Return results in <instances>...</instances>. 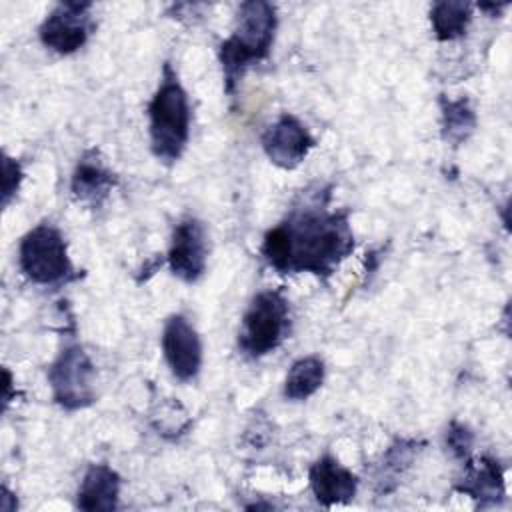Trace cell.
Listing matches in <instances>:
<instances>
[{
    "label": "cell",
    "instance_id": "cell-11",
    "mask_svg": "<svg viewBox=\"0 0 512 512\" xmlns=\"http://www.w3.org/2000/svg\"><path fill=\"white\" fill-rule=\"evenodd\" d=\"M454 492L470 496L476 502V508L498 506L506 496L504 468L500 462L488 454L466 460L462 476L454 484Z\"/></svg>",
    "mask_w": 512,
    "mask_h": 512
},
{
    "label": "cell",
    "instance_id": "cell-15",
    "mask_svg": "<svg viewBox=\"0 0 512 512\" xmlns=\"http://www.w3.org/2000/svg\"><path fill=\"white\" fill-rule=\"evenodd\" d=\"M424 448L422 440L416 438H396L388 450L384 452L378 468H376V492L380 496L390 494L400 484L406 470L412 466L414 458Z\"/></svg>",
    "mask_w": 512,
    "mask_h": 512
},
{
    "label": "cell",
    "instance_id": "cell-9",
    "mask_svg": "<svg viewBox=\"0 0 512 512\" xmlns=\"http://www.w3.org/2000/svg\"><path fill=\"white\" fill-rule=\"evenodd\" d=\"M260 142L268 160L284 170H294L300 166L308 152L316 146L310 130L294 114L288 112L280 114L264 130Z\"/></svg>",
    "mask_w": 512,
    "mask_h": 512
},
{
    "label": "cell",
    "instance_id": "cell-18",
    "mask_svg": "<svg viewBox=\"0 0 512 512\" xmlns=\"http://www.w3.org/2000/svg\"><path fill=\"white\" fill-rule=\"evenodd\" d=\"M472 20V4L468 2H436L430 8V26L434 38L450 42L466 34Z\"/></svg>",
    "mask_w": 512,
    "mask_h": 512
},
{
    "label": "cell",
    "instance_id": "cell-14",
    "mask_svg": "<svg viewBox=\"0 0 512 512\" xmlns=\"http://www.w3.org/2000/svg\"><path fill=\"white\" fill-rule=\"evenodd\" d=\"M120 496V476L108 464H90L76 490V508L86 512L114 510Z\"/></svg>",
    "mask_w": 512,
    "mask_h": 512
},
{
    "label": "cell",
    "instance_id": "cell-17",
    "mask_svg": "<svg viewBox=\"0 0 512 512\" xmlns=\"http://www.w3.org/2000/svg\"><path fill=\"white\" fill-rule=\"evenodd\" d=\"M440 126L444 142L460 146L476 130V114L468 98L440 96Z\"/></svg>",
    "mask_w": 512,
    "mask_h": 512
},
{
    "label": "cell",
    "instance_id": "cell-5",
    "mask_svg": "<svg viewBox=\"0 0 512 512\" xmlns=\"http://www.w3.org/2000/svg\"><path fill=\"white\" fill-rule=\"evenodd\" d=\"M18 266L30 282L50 288L80 276L68 256L66 238L52 222H40L22 236Z\"/></svg>",
    "mask_w": 512,
    "mask_h": 512
},
{
    "label": "cell",
    "instance_id": "cell-3",
    "mask_svg": "<svg viewBox=\"0 0 512 512\" xmlns=\"http://www.w3.org/2000/svg\"><path fill=\"white\" fill-rule=\"evenodd\" d=\"M190 120L188 94L176 70L166 62L160 84L148 102L150 148L160 162L174 164L182 158L190 140Z\"/></svg>",
    "mask_w": 512,
    "mask_h": 512
},
{
    "label": "cell",
    "instance_id": "cell-2",
    "mask_svg": "<svg viewBox=\"0 0 512 512\" xmlns=\"http://www.w3.org/2000/svg\"><path fill=\"white\" fill-rule=\"evenodd\" d=\"M276 28L278 16L270 2L250 0L240 4L234 32L218 48L226 94L234 96L246 70L270 56Z\"/></svg>",
    "mask_w": 512,
    "mask_h": 512
},
{
    "label": "cell",
    "instance_id": "cell-6",
    "mask_svg": "<svg viewBox=\"0 0 512 512\" xmlns=\"http://www.w3.org/2000/svg\"><path fill=\"white\" fill-rule=\"evenodd\" d=\"M52 400L68 410H82L96 400V368L78 342H68L46 372Z\"/></svg>",
    "mask_w": 512,
    "mask_h": 512
},
{
    "label": "cell",
    "instance_id": "cell-1",
    "mask_svg": "<svg viewBox=\"0 0 512 512\" xmlns=\"http://www.w3.org/2000/svg\"><path fill=\"white\" fill-rule=\"evenodd\" d=\"M330 186L308 188L260 246L264 262L278 274H312L328 280L354 250L348 210L330 206Z\"/></svg>",
    "mask_w": 512,
    "mask_h": 512
},
{
    "label": "cell",
    "instance_id": "cell-8",
    "mask_svg": "<svg viewBox=\"0 0 512 512\" xmlns=\"http://www.w3.org/2000/svg\"><path fill=\"white\" fill-rule=\"evenodd\" d=\"M166 262L170 272L188 284H194L204 276L208 264V238L206 228L198 218L188 216L174 226Z\"/></svg>",
    "mask_w": 512,
    "mask_h": 512
},
{
    "label": "cell",
    "instance_id": "cell-16",
    "mask_svg": "<svg viewBox=\"0 0 512 512\" xmlns=\"http://www.w3.org/2000/svg\"><path fill=\"white\" fill-rule=\"evenodd\" d=\"M326 366L318 356H302L298 358L286 374L284 380V398L292 402H302L314 396L324 384Z\"/></svg>",
    "mask_w": 512,
    "mask_h": 512
},
{
    "label": "cell",
    "instance_id": "cell-13",
    "mask_svg": "<svg viewBox=\"0 0 512 512\" xmlns=\"http://www.w3.org/2000/svg\"><path fill=\"white\" fill-rule=\"evenodd\" d=\"M116 184L118 176L104 164L98 150L90 148L78 158L70 180V192L78 202L90 208H100Z\"/></svg>",
    "mask_w": 512,
    "mask_h": 512
},
{
    "label": "cell",
    "instance_id": "cell-19",
    "mask_svg": "<svg viewBox=\"0 0 512 512\" xmlns=\"http://www.w3.org/2000/svg\"><path fill=\"white\" fill-rule=\"evenodd\" d=\"M474 446V432L468 424L452 420L446 430V448L458 460H468Z\"/></svg>",
    "mask_w": 512,
    "mask_h": 512
},
{
    "label": "cell",
    "instance_id": "cell-7",
    "mask_svg": "<svg viewBox=\"0 0 512 512\" xmlns=\"http://www.w3.org/2000/svg\"><path fill=\"white\" fill-rule=\"evenodd\" d=\"M92 4L90 2H60L56 4L46 18L42 20L38 28L40 42L60 54H74L80 50L92 30H94V20H92Z\"/></svg>",
    "mask_w": 512,
    "mask_h": 512
},
{
    "label": "cell",
    "instance_id": "cell-10",
    "mask_svg": "<svg viewBox=\"0 0 512 512\" xmlns=\"http://www.w3.org/2000/svg\"><path fill=\"white\" fill-rule=\"evenodd\" d=\"M162 354L174 378L190 382L202 368V342L184 314H172L162 328Z\"/></svg>",
    "mask_w": 512,
    "mask_h": 512
},
{
    "label": "cell",
    "instance_id": "cell-4",
    "mask_svg": "<svg viewBox=\"0 0 512 512\" xmlns=\"http://www.w3.org/2000/svg\"><path fill=\"white\" fill-rule=\"evenodd\" d=\"M290 334V302L282 288L260 290L248 304L240 330L238 350L250 360L274 352Z\"/></svg>",
    "mask_w": 512,
    "mask_h": 512
},
{
    "label": "cell",
    "instance_id": "cell-12",
    "mask_svg": "<svg viewBox=\"0 0 512 512\" xmlns=\"http://www.w3.org/2000/svg\"><path fill=\"white\" fill-rule=\"evenodd\" d=\"M308 484L316 502L324 508L348 504L358 492V476L332 454L320 456L308 470Z\"/></svg>",
    "mask_w": 512,
    "mask_h": 512
},
{
    "label": "cell",
    "instance_id": "cell-20",
    "mask_svg": "<svg viewBox=\"0 0 512 512\" xmlns=\"http://www.w3.org/2000/svg\"><path fill=\"white\" fill-rule=\"evenodd\" d=\"M2 206L6 208L10 204V200L18 194L20 184L24 180V172L18 160L10 158L8 154H4L2 158Z\"/></svg>",
    "mask_w": 512,
    "mask_h": 512
}]
</instances>
